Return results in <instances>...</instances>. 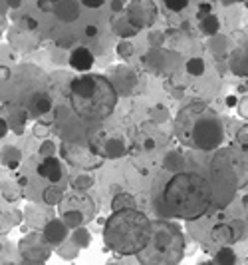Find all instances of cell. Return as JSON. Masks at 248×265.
Wrapping results in <instances>:
<instances>
[{
    "label": "cell",
    "mask_w": 248,
    "mask_h": 265,
    "mask_svg": "<svg viewBox=\"0 0 248 265\" xmlns=\"http://www.w3.org/2000/svg\"><path fill=\"white\" fill-rule=\"evenodd\" d=\"M215 199L210 182L197 171H179L175 173L163 190V201L167 212L179 219H199L203 217Z\"/></svg>",
    "instance_id": "cell-1"
},
{
    "label": "cell",
    "mask_w": 248,
    "mask_h": 265,
    "mask_svg": "<svg viewBox=\"0 0 248 265\" xmlns=\"http://www.w3.org/2000/svg\"><path fill=\"white\" fill-rule=\"evenodd\" d=\"M153 233V221L135 208L115 210L103 227L108 249L117 255H137L147 247Z\"/></svg>",
    "instance_id": "cell-2"
},
{
    "label": "cell",
    "mask_w": 248,
    "mask_h": 265,
    "mask_svg": "<svg viewBox=\"0 0 248 265\" xmlns=\"http://www.w3.org/2000/svg\"><path fill=\"white\" fill-rule=\"evenodd\" d=\"M69 106L82 120H105L117 106V90L101 74H84L69 84Z\"/></svg>",
    "instance_id": "cell-3"
},
{
    "label": "cell",
    "mask_w": 248,
    "mask_h": 265,
    "mask_svg": "<svg viewBox=\"0 0 248 265\" xmlns=\"http://www.w3.org/2000/svg\"><path fill=\"white\" fill-rule=\"evenodd\" d=\"M175 132L183 144L197 150H217L225 140V126L217 112L206 104L195 102L181 110L175 118Z\"/></svg>",
    "instance_id": "cell-4"
},
{
    "label": "cell",
    "mask_w": 248,
    "mask_h": 265,
    "mask_svg": "<svg viewBox=\"0 0 248 265\" xmlns=\"http://www.w3.org/2000/svg\"><path fill=\"white\" fill-rule=\"evenodd\" d=\"M185 253V238L175 223L153 221V233L147 247L139 251V261L143 263H177Z\"/></svg>",
    "instance_id": "cell-5"
},
{
    "label": "cell",
    "mask_w": 248,
    "mask_h": 265,
    "mask_svg": "<svg viewBox=\"0 0 248 265\" xmlns=\"http://www.w3.org/2000/svg\"><path fill=\"white\" fill-rule=\"evenodd\" d=\"M212 171L219 180L226 182L228 186L242 188L248 182V160L234 150H225L219 156H215Z\"/></svg>",
    "instance_id": "cell-6"
},
{
    "label": "cell",
    "mask_w": 248,
    "mask_h": 265,
    "mask_svg": "<svg viewBox=\"0 0 248 265\" xmlns=\"http://www.w3.org/2000/svg\"><path fill=\"white\" fill-rule=\"evenodd\" d=\"M62 156L68 160L72 166H78V168L91 169V168H99L101 166V160L91 152L90 148H84V145H62Z\"/></svg>",
    "instance_id": "cell-7"
},
{
    "label": "cell",
    "mask_w": 248,
    "mask_h": 265,
    "mask_svg": "<svg viewBox=\"0 0 248 265\" xmlns=\"http://www.w3.org/2000/svg\"><path fill=\"white\" fill-rule=\"evenodd\" d=\"M129 20L137 26L143 28L151 20H155V4L149 0H141V2H133L129 6Z\"/></svg>",
    "instance_id": "cell-8"
},
{
    "label": "cell",
    "mask_w": 248,
    "mask_h": 265,
    "mask_svg": "<svg viewBox=\"0 0 248 265\" xmlns=\"http://www.w3.org/2000/svg\"><path fill=\"white\" fill-rule=\"evenodd\" d=\"M93 62H95L93 54H91L88 48H84V46L76 48L69 54V66H72L74 70H78V72H90Z\"/></svg>",
    "instance_id": "cell-9"
},
{
    "label": "cell",
    "mask_w": 248,
    "mask_h": 265,
    "mask_svg": "<svg viewBox=\"0 0 248 265\" xmlns=\"http://www.w3.org/2000/svg\"><path fill=\"white\" fill-rule=\"evenodd\" d=\"M38 173H40V178H46L50 182H58L62 178V164H60V160L52 158V156L42 160V164L38 166Z\"/></svg>",
    "instance_id": "cell-10"
},
{
    "label": "cell",
    "mask_w": 248,
    "mask_h": 265,
    "mask_svg": "<svg viewBox=\"0 0 248 265\" xmlns=\"http://www.w3.org/2000/svg\"><path fill=\"white\" fill-rule=\"evenodd\" d=\"M210 238L215 243H219V245H230V243H234L236 241V231H234V225H230V223H219L215 229H212V233H210Z\"/></svg>",
    "instance_id": "cell-11"
},
{
    "label": "cell",
    "mask_w": 248,
    "mask_h": 265,
    "mask_svg": "<svg viewBox=\"0 0 248 265\" xmlns=\"http://www.w3.org/2000/svg\"><path fill=\"white\" fill-rule=\"evenodd\" d=\"M50 108H52V100L48 96H38L34 98V102H32V110L36 112V114H46V112H50Z\"/></svg>",
    "instance_id": "cell-12"
},
{
    "label": "cell",
    "mask_w": 248,
    "mask_h": 265,
    "mask_svg": "<svg viewBox=\"0 0 248 265\" xmlns=\"http://www.w3.org/2000/svg\"><path fill=\"white\" fill-rule=\"evenodd\" d=\"M201 26H203V32L204 34H217L219 32V18L217 16H212V14H208V16H204L201 18Z\"/></svg>",
    "instance_id": "cell-13"
},
{
    "label": "cell",
    "mask_w": 248,
    "mask_h": 265,
    "mask_svg": "<svg viewBox=\"0 0 248 265\" xmlns=\"http://www.w3.org/2000/svg\"><path fill=\"white\" fill-rule=\"evenodd\" d=\"M187 70H189V74H193V76H201L204 72V62L201 58H193V60H189Z\"/></svg>",
    "instance_id": "cell-14"
},
{
    "label": "cell",
    "mask_w": 248,
    "mask_h": 265,
    "mask_svg": "<svg viewBox=\"0 0 248 265\" xmlns=\"http://www.w3.org/2000/svg\"><path fill=\"white\" fill-rule=\"evenodd\" d=\"M163 2H165V6H167L169 10H173V12H181L183 8L189 6V0H163Z\"/></svg>",
    "instance_id": "cell-15"
},
{
    "label": "cell",
    "mask_w": 248,
    "mask_h": 265,
    "mask_svg": "<svg viewBox=\"0 0 248 265\" xmlns=\"http://www.w3.org/2000/svg\"><path fill=\"white\" fill-rule=\"evenodd\" d=\"M84 6H88V8H99V6H103L105 4V0H80Z\"/></svg>",
    "instance_id": "cell-16"
},
{
    "label": "cell",
    "mask_w": 248,
    "mask_h": 265,
    "mask_svg": "<svg viewBox=\"0 0 248 265\" xmlns=\"http://www.w3.org/2000/svg\"><path fill=\"white\" fill-rule=\"evenodd\" d=\"M238 112H240V116L248 118V98H244V100L238 104Z\"/></svg>",
    "instance_id": "cell-17"
},
{
    "label": "cell",
    "mask_w": 248,
    "mask_h": 265,
    "mask_svg": "<svg viewBox=\"0 0 248 265\" xmlns=\"http://www.w3.org/2000/svg\"><path fill=\"white\" fill-rule=\"evenodd\" d=\"M22 26L24 28H28V30H36V20H32V18H28V16H26V18H24L22 20Z\"/></svg>",
    "instance_id": "cell-18"
},
{
    "label": "cell",
    "mask_w": 248,
    "mask_h": 265,
    "mask_svg": "<svg viewBox=\"0 0 248 265\" xmlns=\"http://www.w3.org/2000/svg\"><path fill=\"white\" fill-rule=\"evenodd\" d=\"M8 128H10L8 122L4 120V118H0V138H4V136L8 134Z\"/></svg>",
    "instance_id": "cell-19"
},
{
    "label": "cell",
    "mask_w": 248,
    "mask_h": 265,
    "mask_svg": "<svg viewBox=\"0 0 248 265\" xmlns=\"http://www.w3.org/2000/svg\"><path fill=\"white\" fill-rule=\"evenodd\" d=\"M95 34H97L95 26H86V36H95Z\"/></svg>",
    "instance_id": "cell-20"
},
{
    "label": "cell",
    "mask_w": 248,
    "mask_h": 265,
    "mask_svg": "<svg viewBox=\"0 0 248 265\" xmlns=\"http://www.w3.org/2000/svg\"><path fill=\"white\" fill-rule=\"evenodd\" d=\"M50 2H52V0H38V6L48 10V8H50Z\"/></svg>",
    "instance_id": "cell-21"
},
{
    "label": "cell",
    "mask_w": 248,
    "mask_h": 265,
    "mask_svg": "<svg viewBox=\"0 0 248 265\" xmlns=\"http://www.w3.org/2000/svg\"><path fill=\"white\" fill-rule=\"evenodd\" d=\"M8 4H10L12 8H18V6H20V0H8Z\"/></svg>",
    "instance_id": "cell-22"
},
{
    "label": "cell",
    "mask_w": 248,
    "mask_h": 265,
    "mask_svg": "<svg viewBox=\"0 0 248 265\" xmlns=\"http://www.w3.org/2000/svg\"><path fill=\"white\" fill-rule=\"evenodd\" d=\"M226 104H228V106H236V98H234V96H230V98H228V100H226Z\"/></svg>",
    "instance_id": "cell-23"
},
{
    "label": "cell",
    "mask_w": 248,
    "mask_h": 265,
    "mask_svg": "<svg viewBox=\"0 0 248 265\" xmlns=\"http://www.w3.org/2000/svg\"><path fill=\"white\" fill-rule=\"evenodd\" d=\"M226 2H248V0H226Z\"/></svg>",
    "instance_id": "cell-24"
},
{
    "label": "cell",
    "mask_w": 248,
    "mask_h": 265,
    "mask_svg": "<svg viewBox=\"0 0 248 265\" xmlns=\"http://www.w3.org/2000/svg\"><path fill=\"white\" fill-rule=\"evenodd\" d=\"M52 2H60V0H52Z\"/></svg>",
    "instance_id": "cell-25"
}]
</instances>
